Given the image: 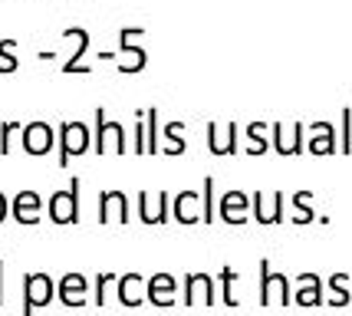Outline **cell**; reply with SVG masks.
I'll use <instances>...</instances> for the list:
<instances>
[{"label":"cell","mask_w":352,"mask_h":316,"mask_svg":"<svg viewBox=\"0 0 352 316\" xmlns=\"http://www.w3.org/2000/svg\"><path fill=\"white\" fill-rule=\"evenodd\" d=\"M125 149L122 122H109L106 109L96 105V155H125Z\"/></svg>","instance_id":"cell-1"},{"label":"cell","mask_w":352,"mask_h":316,"mask_svg":"<svg viewBox=\"0 0 352 316\" xmlns=\"http://www.w3.org/2000/svg\"><path fill=\"white\" fill-rule=\"evenodd\" d=\"M53 297H56V284L46 273H27L23 277V316H33L36 310L50 306Z\"/></svg>","instance_id":"cell-2"},{"label":"cell","mask_w":352,"mask_h":316,"mask_svg":"<svg viewBox=\"0 0 352 316\" xmlns=\"http://www.w3.org/2000/svg\"><path fill=\"white\" fill-rule=\"evenodd\" d=\"M56 136H60V168H69L73 155H82V151L89 149V129H86V122H60Z\"/></svg>","instance_id":"cell-3"},{"label":"cell","mask_w":352,"mask_h":316,"mask_svg":"<svg viewBox=\"0 0 352 316\" xmlns=\"http://www.w3.org/2000/svg\"><path fill=\"white\" fill-rule=\"evenodd\" d=\"M142 27H125L119 30V73H142L145 63H148V53L135 46V36H142Z\"/></svg>","instance_id":"cell-4"},{"label":"cell","mask_w":352,"mask_h":316,"mask_svg":"<svg viewBox=\"0 0 352 316\" xmlns=\"http://www.w3.org/2000/svg\"><path fill=\"white\" fill-rule=\"evenodd\" d=\"M50 221L53 224H76L79 221V178H69L66 191L50 195Z\"/></svg>","instance_id":"cell-5"},{"label":"cell","mask_w":352,"mask_h":316,"mask_svg":"<svg viewBox=\"0 0 352 316\" xmlns=\"http://www.w3.org/2000/svg\"><path fill=\"white\" fill-rule=\"evenodd\" d=\"M274 297L283 303V306H287V303H293L290 280H287L283 273L270 271V260L263 257V260H261V306H270V300H274Z\"/></svg>","instance_id":"cell-6"},{"label":"cell","mask_w":352,"mask_h":316,"mask_svg":"<svg viewBox=\"0 0 352 316\" xmlns=\"http://www.w3.org/2000/svg\"><path fill=\"white\" fill-rule=\"evenodd\" d=\"M138 218L142 224H165L171 218V198L168 191H138Z\"/></svg>","instance_id":"cell-7"},{"label":"cell","mask_w":352,"mask_h":316,"mask_svg":"<svg viewBox=\"0 0 352 316\" xmlns=\"http://www.w3.org/2000/svg\"><path fill=\"white\" fill-rule=\"evenodd\" d=\"M270 132H274L276 155H303V149H307V145H303V132H307L303 122H293L290 129H287L283 122H274Z\"/></svg>","instance_id":"cell-8"},{"label":"cell","mask_w":352,"mask_h":316,"mask_svg":"<svg viewBox=\"0 0 352 316\" xmlns=\"http://www.w3.org/2000/svg\"><path fill=\"white\" fill-rule=\"evenodd\" d=\"M184 306H195V303H204V306H214V280L208 273H188L184 277Z\"/></svg>","instance_id":"cell-9"},{"label":"cell","mask_w":352,"mask_h":316,"mask_svg":"<svg viewBox=\"0 0 352 316\" xmlns=\"http://www.w3.org/2000/svg\"><path fill=\"white\" fill-rule=\"evenodd\" d=\"M250 204H254V218L261 221V224H280L283 221V191H254L250 198Z\"/></svg>","instance_id":"cell-10"},{"label":"cell","mask_w":352,"mask_h":316,"mask_svg":"<svg viewBox=\"0 0 352 316\" xmlns=\"http://www.w3.org/2000/svg\"><path fill=\"white\" fill-rule=\"evenodd\" d=\"M208 151L211 155H237V125L228 122L221 129L217 122H208Z\"/></svg>","instance_id":"cell-11"},{"label":"cell","mask_w":352,"mask_h":316,"mask_svg":"<svg viewBox=\"0 0 352 316\" xmlns=\"http://www.w3.org/2000/svg\"><path fill=\"white\" fill-rule=\"evenodd\" d=\"M63 40H73V56L63 63V73H89V66L82 63V56H86V46H89V33L82 30V27H69V30H63Z\"/></svg>","instance_id":"cell-12"},{"label":"cell","mask_w":352,"mask_h":316,"mask_svg":"<svg viewBox=\"0 0 352 316\" xmlns=\"http://www.w3.org/2000/svg\"><path fill=\"white\" fill-rule=\"evenodd\" d=\"M20 138H23L27 155H46L60 136H53V129H50L46 122H30V125H23V136Z\"/></svg>","instance_id":"cell-13"},{"label":"cell","mask_w":352,"mask_h":316,"mask_svg":"<svg viewBox=\"0 0 352 316\" xmlns=\"http://www.w3.org/2000/svg\"><path fill=\"white\" fill-rule=\"evenodd\" d=\"M40 211H43V198L36 191H20L10 204V218H16V224H36L43 218Z\"/></svg>","instance_id":"cell-14"},{"label":"cell","mask_w":352,"mask_h":316,"mask_svg":"<svg viewBox=\"0 0 352 316\" xmlns=\"http://www.w3.org/2000/svg\"><path fill=\"white\" fill-rule=\"evenodd\" d=\"M86 293H89V286H86V277L82 273H66L60 284H56V297H60L63 306H82L86 303Z\"/></svg>","instance_id":"cell-15"},{"label":"cell","mask_w":352,"mask_h":316,"mask_svg":"<svg viewBox=\"0 0 352 316\" xmlns=\"http://www.w3.org/2000/svg\"><path fill=\"white\" fill-rule=\"evenodd\" d=\"M247 211H250V198H247L244 191H228V195L221 198L217 218H221L224 224H244Z\"/></svg>","instance_id":"cell-16"},{"label":"cell","mask_w":352,"mask_h":316,"mask_svg":"<svg viewBox=\"0 0 352 316\" xmlns=\"http://www.w3.org/2000/svg\"><path fill=\"white\" fill-rule=\"evenodd\" d=\"M99 221L109 224V221H129V198L122 191H102L99 195Z\"/></svg>","instance_id":"cell-17"},{"label":"cell","mask_w":352,"mask_h":316,"mask_svg":"<svg viewBox=\"0 0 352 316\" xmlns=\"http://www.w3.org/2000/svg\"><path fill=\"white\" fill-rule=\"evenodd\" d=\"M175 293H178V284L171 273H152L148 277V303L155 306H175Z\"/></svg>","instance_id":"cell-18"},{"label":"cell","mask_w":352,"mask_h":316,"mask_svg":"<svg viewBox=\"0 0 352 316\" xmlns=\"http://www.w3.org/2000/svg\"><path fill=\"white\" fill-rule=\"evenodd\" d=\"M309 132H316V136L309 138V151H313V155H333V151L339 149L333 122H313Z\"/></svg>","instance_id":"cell-19"},{"label":"cell","mask_w":352,"mask_h":316,"mask_svg":"<svg viewBox=\"0 0 352 316\" xmlns=\"http://www.w3.org/2000/svg\"><path fill=\"white\" fill-rule=\"evenodd\" d=\"M198 201L201 195L198 191H178L175 195V221H182V224H198V221H204L201 218V211H198Z\"/></svg>","instance_id":"cell-20"},{"label":"cell","mask_w":352,"mask_h":316,"mask_svg":"<svg viewBox=\"0 0 352 316\" xmlns=\"http://www.w3.org/2000/svg\"><path fill=\"white\" fill-rule=\"evenodd\" d=\"M296 284H300V290H296L300 306H322V280L316 273H300Z\"/></svg>","instance_id":"cell-21"},{"label":"cell","mask_w":352,"mask_h":316,"mask_svg":"<svg viewBox=\"0 0 352 316\" xmlns=\"http://www.w3.org/2000/svg\"><path fill=\"white\" fill-rule=\"evenodd\" d=\"M138 286H142V277L138 273H125L119 277V303L122 306H142V293H138Z\"/></svg>","instance_id":"cell-22"},{"label":"cell","mask_w":352,"mask_h":316,"mask_svg":"<svg viewBox=\"0 0 352 316\" xmlns=\"http://www.w3.org/2000/svg\"><path fill=\"white\" fill-rule=\"evenodd\" d=\"M263 132H270L267 122H250L247 125V155H263V151L270 149V142H267Z\"/></svg>","instance_id":"cell-23"},{"label":"cell","mask_w":352,"mask_h":316,"mask_svg":"<svg viewBox=\"0 0 352 316\" xmlns=\"http://www.w3.org/2000/svg\"><path fill=\"white\" fill-rule=\"evenodd\" d=\"M182 132H184V122H168V125H165V132H162V136H165V155H182L184 149H188V142H184L182 138Z\"/></svg>","instance_id":"cell-24"},{"label":"cell","mask_w":352,"mask_h":316,"mask_svg":"<svg viewBox=\"0 0 352 316\" xmlns=\"http://www.w3.org/2000/svg\"><path fill=\"white\" fill-rule=\"evenodd\" d=\"M346 284H349V277L346 273H333L329 277V306H346L349 303V290H346Z\"/></svg>","instance_id":"cell-25"},{"label":"cell","mask_w":352,"mask_h":316,"mask_svg":"<svg viewBox=\"0 0 352 316\" xmlns=\"http://www.w3.org/2000/svg\"><path fill=\"white\" fill-rule=\"evenodd\" d=\"M201 204H204V224H211L217 218V208H214V178L208 175L204 178V188H201Z\"/></svg>","instance_id":"cell-26"},{"label":"cell","mask_w":352,"mask_h":316,"mask_svg":"<svg viewBox=\"0 0 352 316\" xmlns=\"http://www.w3.org/2000/svg\"><path fill=\"white\" fill-rule=\"evenodd\" d=\"M145 132H148V155H158L162 145H158V109H145Z\"/></svg>","instance_id":"cell-27"},{"label":"cell","mask_w":352,"mask_h":316,"mask_svg":"<svg viewBox=\"0 0 352 316\" xmlns=\"http://www.w3.org/2000/svg\"><path fill=\"white\" fill-rule=\"evenodd\" d=\"M234 284H237V271H234V267H221V300L228 303V306H237Z\"/></svg>","instance_id":"cell-28"},{"label":"cell","mask_w":352,"mask_h":316,"mask_svg":"<svg viewBox=\"0 0 352 316\" xmlns=\"http://www.w3.org/2000/svg\"><path fill=\"white\" fill-rule=\"evenodd\" d=\"M309 191H296V195H293V204H296V214H293V221H296V224H309V221H313V218H316V214H313V208H309Z\"/></svg>","instance_id":"cell-29"},{"label":"cell","mask_w":352,"mask_h":316,"mask_svg":"<svg viewBox=\"0 0 352 316\" xmlns=\"http://www.w3.org/2000/svg\"><path fill=\"white\" fill-rule=\"evenodd\" d=\"M16 43L14 40H0V73H14L16 70Z\"/></svg>","instance_id":"cell-30"},{"label":"cell","mask_w":352,"mask_h":316,"mask_svg":"<svg viewBox=\"0 0 352 316\" xmlns=\"http://www.w3.org/2000/svg\"><path fill=\"white\" fill-rule=\"evenodd\" d=\"M339 151L352 155V109H342V136H339Z\"/></svg>","instance_id":"cell-31"},{"label":"cell","mask_w":352,"mask_h":316,"mask_svg":"<svg viewBox=\"0 0 352 316\" xmlns=\"http://www.w3.org/2000/svg\"><path fill=\"white\" fill-rule=\"evenodd\" d=\"M16 132H20V125H16V122H0V155H10Z\"/></svg>","instance_id":"cell-32"},{"label":"cell","mask_w":352,"mask_h":316,"mask_svg":"<svg viewBox=\"0 0 352 316\" xmlns=\"http://www.w3.org/2000/svg\"><path fill=\"white\" fill-rule=\"evenodd\" d=\"M109 284H119V277H112V273H99V277H96V306L106 303V286Z\"/></svg>","instance_id":"cell-33"},{"label":"cell","mask_w":352,"mask_h":316,"mask_svg":"<svg viewBox=\"0 0 352 316\" xmlns=\"http://www.w3.org/2000/svg\"><path fill=\"white\" fill-rule=\"evenodd\" d=\"M0 306H3V260H0Z\"/></svg>","instance_id":"cell-34"},{"label":"cell","mask_w":352,"mask_h":316,"mask_svg":"<svg viewBox=\"0 0 352 316\" xmlns=\"http://www.w3.org/2000/svg\"><path fill=\"white\" fill-rule=\"evenodd\" d=\"M3 218H7V198L0 195V221H3Z\"/></svg>","instance_id":"cell-35"}]
</instances>
